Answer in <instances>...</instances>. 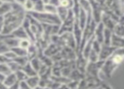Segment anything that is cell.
Instances as JSON below:
<instances>
[{
	"label": "cell",
	"mask_w": 124,
	"mask_h": 89,
	"mask_svg": "<svg viewBox=\"0 0 124 89\" xmlns=\"http://www.w3.org/2000/svg\"><path fill=\"white\" fill-rule=\"evenodd\" d=\"M25 2H26V0H15V3H18V4L21 5V6H24Z\"/></svg>",
	"instance_id": "27"
},
{
	"label": "cell",
	"mask_w": 124,
	"mask_h": 89,
	"mask_svg": "<svg viewBox=\"0 0 124 89\" xmlns=\"http://www.w3.org/2000/svg\"><path fill=\"white\" fill-rule=\"evenodd\" d=\"M18 81H17V78H16L15 74L14 72H11L10 74L7 75V76H5V79H4V81H3V83H4L5 86L9 88V87L13 86L14 84H15Z\"/></svg>",
	"instance_id": "6"
},
{
	"label": "cell",
	"mask_w": 124,
	"mask_h": 89,
	"mask_svg": "<svg viewBox=\"0 0 124 89\" xmlns=\"http://www.w3.org/2000/svg\"><path fill=\"white\" fill-rule=\"evenodd\" d=\"M21 70L25 73L26 75H27L28 77H29V76H36V75H38L37 72L34 70V68L31 67L30 62H28V63H26L24 67H22Z\"/></svg>",
	"instance_id": "8"
},
{
	"label": "cell",
	"mask_w": 124,
	"mask_h": 89,
	"mask_svg": "<svg viewBox=\"0 0 124 89\" xmlns=\"http://www.w3.org/2000/svg\"><path fill=\"white\" fill-rule=\"evenodd\" d=\"M5 76H6L5 75L0 73V82H3V81H4V79H5Z\"/></svg>",
	"instance_id": "30"
},
{
	"label": "cell",
	"mask_w": 124,
	"mask_h": 89,
	"mask_svg": "<svg viewBox=\"0 0 124 89\" xmlns=\"http://www.w3.org/2000/svg\"><path fill=\"white\" fill-rule=\"evenodd\" d=\"M35 89H51V88H46V87H40V86H37Z\"/></svg>",
	"instance_id": "31"
},
{
	"label": "cell",
	"mask_w": 124,
	"mask_h": 89,
	"mask_svg": "<svg viewBox=\"0 0 124 89\" xmlns=\"http://www.w3.org/2000/svg\"><path fill=\"white\" fill-rule=\"evenodd\" d=\"M8 50H10V49L7 46V45L3 41H0V55H4Z\"/></svg>",
	"instance_id": "21"
},
{
	"label": "cell",
	"mask_w": 124,
	"mask_h": 89,
	"mask_svg": "<svg viewBox=\"0 0 124 89\" xmlns=\"http://www.w3.org/2000/svg\"><path fill=\"white\" fill-rule=\"evenodd\" d=\"M24 8H25L26 13H30V12H32L33 11V3H32V0H26L25 3L24 4Z\"/></svg>",
	"instance_id": "20"
},
{
	"label": "cell",
	"mask_w": 124,
	"mask_h": 89,
	"mask_svg": "<svg viewBox=\"0 0 124 89\" xmlns=\"http://www.w3.org/2000/svg\"><path fill=\"white\" fill-rule=\"evenodd\" d=\"M20 89H33L32 88H31V87H30L29 85L25 82V81L20 82Z\"/></svg>",
	"instance_id": "23"
},
{
	"label": "cell",
	"mask_w": 124,
	"mask_h": 89,
	"mask_svg": "<svg viewBox=\"0 0 124 89\" xmlns=\"http://www.w3.org/2000/svg\"><path fill=\"white\" fill-rule=\"evenodd\" d=\"M31 41H30L29 39H23V40H20V42H19V46L21 47V48L25 49V50H27L28 47L31 45Z\"/></svg>",
	"instance_id": "19"
},
{
	"label": "cell",
	"mask_w": 124,
	"mask_h": 89,
	"mask_svg": "<svg viewBox=\"0 0 124 89\" xmlns=\"http://www.w3.org/2000/svg\"><path fill=\"white\" fill-rule=\"evenodd\" d=\"M3 42L7 45V46L11 50V49L15 48L16 46H19V42H20V40L16 39V38H14L11 34H8L6 38L4 39Z\"/></svg>",
	"instance_id": "4"
},
{
	"label": "cell",
	"mask_w": 124,
	"mask_h": 89,
	"mask_svg": "<svg viewBox=\"0 0 124 89\" xmlns=\"http://www.w3.org/2000/svg\"><path fill=\"white\" fill-rule=\"evenodd\" d=\"M2 3H15V0H1Z\"/></svg>",
	"instance_id": "28"
},
{
	"label": "cell",
	"mask_w": 124,
	"mask_h": 89,
	"mask_svg": "<svg viewBox=\"0 0 124 89\" xmlns=\"http://www.w3.org/2000/svg\"><path fill=\"white\" fill-rule=\"evenodd\" d=\"M15 74V76H16V78H17V81L19 82H24L25 81L26 79L28 78L27 75L25 74V72H24L23 71H22L21 69L19 70V71H15V72H14Z\"/></svg>",
	"instance_id": "15"
},
{
	"label": "cell",
	"mask_w": 124,
	"mask_h": 89,
	"mask_svg": "<svg viewBox=\"0 0 124 89\" xmlns=\"http://www.w3.org/2000/svg\"><path fill=\"white\" fill-rule=\"evenodd\" d=\"M11 50L15 54L16 56H27V50H25L20 46L15 47L11 49Z\"/></svg>",
	"instance_id": "13"
},
{
	"label": "cell",
	"mask_w": 124,
	"mask_h": 89,
	"mask_svg": "<svg viewBox=\"0 0 124 89\" xmlns=\"http://www.w3.org/2000/svg\"><path fill=\"white\" fill-rule=\"evenodd\" d=\"M31 15L32 18L40 22L41 24H52V25H60L62 24L61 20L58 18L57 14H48L46 12H41V13H36V12H30L27 13Z\"/></svg>",
	"instance_id": "2"
},
{
	"label": "cell",
	"mask_w": 124,
	"mask_h": 89,
	"mask_svg": "<svg viewBox=\"0 0 124 89\" xmlns=\"http://www.w3.org/2000/svg\"><path fill=\"white\" fill-rule=\"evenodd\" d=\"M33 3V11L32 12H36V13H41L44 12V3L41 0H32Z\"/></svg>",
	"instance_id": "9"
},
{
	"label": "cell",
	"mask_w": 124,
	"mask_h": 89,
	"mask_svg": "<svg viewBox=\"0 0 124 89\" xmlns=\"http://www.w3.org/2000/svg\"><path fill=\"white\" fill-rule=\"evenodd\" d=\"M59 3H60V0H49V3H48L54 5V6H56V7H58Z\"/></svg>",
	"instance_id": "24"
},
{
	"label": "cell",
	"mask_w": 124,
	"mask_h": 89,
	"mask_svg": "<svg viewBox=\"0 0 124 89\" xmlns=\"http://www.w3.org/2000/svg\"><path fill=\"white\" fill-rule=\"evenodd\" d=\"M12 71L11 70L9 69V67H8V64L7 63H1L0 64V73L1 74H3L5 75V76H7V75L10 74Z\"/></svg>",
	"instance_id": "17"
},
{
	"label": "cell",
	"mask_w": 124,
	"mask_h": 89,
	"mask_svg": "<svg viewBox=\"0 0 124 89\" xmlns=\"http://www.w3.org/2000/svg\"><path fill=\"white\" fill-rule=\"evenodd\" d=\"M68 14H69V11L68 8H64L62 6H58L57 8V15L58 16V18L61 20V21H63L66 18H67Z\"/></svg>",
	"instance_id": "10"
},
{
	"label": "cell",
	"mask_w": 124,
	"mask_h": 89,
	"mask_svg": "<svg viewBox=\"0 0 124 89\" xmlns=\"http://www.w3.org/2000/svg\"><path fill=\"white\" fill-rule=\"evenodd\" d=\"M3 24H4V19H3V16H0V34H1L2 30H3Z\"/></svg>",
	"instance_id": "26"
},
{
	"label": "cell",
	"mask_w": 124,
	"mask_h": 89,
	"mask_svg": "<svg viewBox=\"0 0 124 89\" xmlns=\"http://www.w3.org/2000/svg\"><path fill=\"white\" fill-rule=\"evenodd\" d=\"M2 3H2V2H1V0H0V5H1Z\"/></svg>",
	"instance_id": "33"
},
{
	"label": "cell",
	"mask_w": 124,
	"mask_h": 89,
	"mask_svg": "<svg viewBox=\"0 0 124 89\" xmlns=\"http://www.w3.org/2000/svg\"><path fill=\"white\" fill-rule=\"evenodd\" d=\"M12 10V3H3L0 5V16H5Z\"/></svg>",
	"instance_id": "11"
},
{
	"label": "cell",
	"mask_w": 124,
	"mask_h": 89,
	"mask_svg": "<svg viewBox=\"0 0 124 89\" xmlns=\"http://www.w3.org/2000/svg\"><path fill=\"white\" fill-rule=\"evenodd\" d=\"M29 62H30V63H31V67L34 68V70L37 72V74H38V71H39L40 68H41V67L42 66V63H41V62L40 61V59L36 56V57H34V58L31 59Z\"/></svg>",
	"instance_id": "12"
},
{
	"label": "cell",
	"mask_w": 124,
	"mask_h": 89,
	"mask_svg": "<svg viewBox=\"0 0 124 89\" xmlns=\"http://www.w3.org/2000/svg\"><path fill=\"white\" fill-rule=\"evenodd\" d=\"M3 55H4V56L6 57L7 59H8V62H9V61H13L14 59H15V57H16V55H15V54L14 53V52L12 51L11 50H8V52H6V53H5Z\"/></svg>",
	"instance_id": "22"
},
{
	"label": "cell",
	"mask_w": 124,
	"mask_h": 89,
	"mask_svg": "<svg viewBox=\"0 0 124 89\" xmlns=\"http://www.w3.org/2000/svg\"><path fill=\"white\" fill-rule=\"evenodd\" d=\"M14 62H16L19 66L20 67H24L26 63L29 62V59H28L27 56H16L15 59H14Z\"/></svg>",
	"instance_id": "14"
},
{
	"label": "cell",
	"mask_w": 124,
	"mask_h": 89,
	"mask_svg": "<svg viewBox=\"0 0 124 89\" xmlns=\"http://www.w3.org/2000/svg\"><path fill=\"white\" fill-rule=\"evenodd\" d=\"M41 1L43 2V3H44V4H47V3H49V0H41Z\"/></svg>",
	"instance_id": "32"
},
{
	"label": "cell",
	"mask_w": 124,
	"mask_h": 89,
	"mask_svg": "<svg viewBox=\"0 0 124 89\" xmlns=\"http://www.w3.org/2000/svg\"><path fill=\"white\" fill-rule=\"evenodd\" d=\"M39 82H40V76H38V75L33 76H29V77L25 80V82L33 89H35L39 85Z\"/></svg>",
	"instance_id": "7"
},
{
	"label": "cell",
	"mask_w": 124,
	"mask_h": 89,
	"mask_svg": "<svg viewBox=\"0 0 124 89\" xmlns=\"http://www.w3.org/2000/svg\"><path fill=\"white\" fill-rule=\"evenodd\" d=\"M38 54V47L35 43H31V45L28 47L27 49V57L29 59V61L31 59L34 58V57L37 56Z\"/></svg>",
	"instance_id": "5"
},
{
	"label": "cell",
	"mask_w": 124,
	"mask_h": 89,
	"mask_svg": "<svg viewBox=\"0 0 124 89\" xmlns=\"http://www.w3.org/2000/svg\"><path fill=\"white\" fill-rule=\"evenodd\" d=\"M10 34H11L14 38H16V39H18V40L29 39L27 34H26L25 30V29H24L22 26H20L19 28L15 29Z\"/></svg>",
	"instance_id": "3"
},
{
	"label": "cell",
	"mask_w": 124,
	"mask_h": 89,
	"mask_svg": "<svg viewBox=\"0 0 124 89\" xmlns=\"http://www.w3.org/2000/svg\"><path fill=\"white\" fill-rule=\"evenodd\" d=\"M0 89H8V88L5 86L3 82H0Z\"/></svg>",
	"instance_id": "29"
},
{
	"label": "cell",
	"mask_w": 124,
	"mask_h": 89,
	"mask_svg": "<svg viewBox=\"0 0 124 89\" xmlns=\"http://www.w3.org/2000/svg\"><path fill=\"white\" fill-rule=\"evenodd\" d=\"M7 64H8V67H9V69L11 70L12 72H15V71L21 69V67L19 66L18 64H17L16 62H14V61H9Z\"/></svg>",
	"instance_id": "18"
},
{
	"label": "cell",
	"mask_w": 124,
	"mask_h": 89,
	"mask_svg": "<svg viewBox=\"0 0 124 89\" xmlns=\"http://www.w3.org/2000/svg\"><path fill=\"white\" fill-rule=\"evenodd\" d=\"M26 12L23 6L16 3H12V10L7 14L4 19V24L1 34H10L15 29L22 25L24 20L25 19Z\"/></svg>",
	"instance_id": "1"
},
{
	"label": "cell",
	"mask_w": 124,
	"mask_h": 89,
	"mask_svg": "<svg viewBox=\"0 0 124 89\" xmlns=\"http://www.w3.org/2000/svg\"><path fill=\"white\" fill-rule=\"evenodd\" d=\"M57 7L54 6L52 4L47 3L44 5V12L48 14H57Z\"/></svg>",
	"instance_id": "16"
},
{
	"label": "cell",
	"mask_w": 124,
	"mask_h": 89,
	"mask_svg": "<svg viewBox=\"0 0 124 89\" xmlns=\"http://www.w3.org/2000/svg\"><path fill=\"white\" fill-rule=\"evenodd\" d=\"M8 60L3 55H0V64L1 63H8Z\"/></svg>",
	"instance_id": "25"
}]
</instances>
